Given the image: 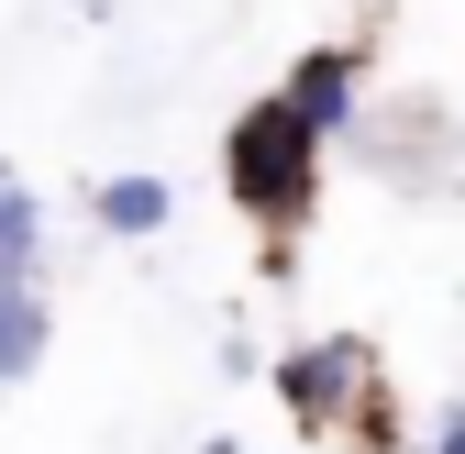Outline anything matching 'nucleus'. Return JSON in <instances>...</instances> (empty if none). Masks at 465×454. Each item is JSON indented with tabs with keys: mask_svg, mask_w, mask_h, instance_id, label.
<instances>
[{
	"mask_svg": "<svg viewBox=\"0 0 465 454\" xmlns=\"http://www.w3.org/2000/svg\"><path fill=\"white\" fill-rule=\"evenodd\" d=\"M421 454H465V410H454V421H432V443H421Z\"/></svg>",
	"mask_w": 465,
	"mask_h": 454,
	"instance_id": "7",
	"label": "nucleus"
},
{
	"mask_svg": "<svg viewBox=\"0 0 465 454\" xmlns=\"http://www.w3.org/2000/svg\"><path fill=\"white\" fill-rule=\"evenodd\" d=\"M355 400H366V344H300V355H277V410L300 432H332Z\"/></svg>",
	"mask_w": 465,
	"mask_h": 454,
	"instance_id": "2",
	"label": "nucleus"
},
{
	"mask_svg": "<svg viewBox=\"0 0 465 454\" xmlns=\"http://www.w3.org/2000/svg\"><path fill=\"white\" fill-rule=\"evenodd\" d=\"M100 233H166V178H100Z\"/></svg>",
	"mask_w": 465,
	"mask_h": 454,
	"instance_id": "5",
	"label": "nucleus"
},
{
	"mask_svg": "<svg viewBox=\"0 0 465 454\" xmlns=\"http://www.w3.org/2000/svg\"><path fill=\"white\" fill-rule=\"evenodd\" d=\"M222 178H232V200H244L255 222H300L322 200V144L300 133L288 100H255L244 123H232V144H222Z\"/></svg>",
	"mask_w": 465,
	"mask_h": 454,
	"instance_id": "1",
	"label": "nucleus"
},
{
	"mask_svg": "<svg viewBox=\"0 0 465 454\" xmlns=\"http://www.w3.org/2000/svg\"><path fill=\"white\" fill-rule=\"evenodd\" d=\"M45 344H55V311H45V289L0 266V388H23V377L45 366Z\"/></svg>",
	"mask_w": 465,
	"mask_h": 454,
	"instance_id": "4",
	"label": "nucleus"
},
{
	"mask_svg": "<svg viewBox=\"0 0 465 454\" xmlns=\"http://www.w3.org/2000/svg\"><path fill=\"white\" fill-rule=\"evenodd\" d=\"M277 100L300 111V133H311V144H332L343 123H355V55H343V44L300 55V67H288V89H277Z\"/></svg>",
	"mask_w": 465,
	"mask_h": 454,
	"instance_id": "3",
	"label": "nucleus"
},
{
	"mask_svg": "<svg viewBox=\"0 0 465 454\" xmlns=\"http://www.w3.org/2000/svg\"><path fill=\"white\" fill-rule=\"evenodd\" d=\"M34 244H45V211H34L12 178H0V266H12V277H34Z\"/></svg>",
	"mask_w": 465,
	"mask_h": 454,
	"instance_id": "6",
	"label": "nucleus"
},
{
	"mask_svg": "<svg viewBox=\"0 0 465 454\" xmlns=\"http://www.w3.org/2000/svg\"><path fill=\"white\" fill-rule=\"evenodd\" d=\"M0 178H12V166H0Z\"/></svg>",
	"mask_w": 465,
	"mask_h": 454,
	"instance_id": "9",
	"label": "nucleus"
},
{
	"mask_svg": "<svg viewBox=\"0 0 465 454\" xmlns=\"http://www.w3.org/2000/svg\"><path fill=\"white\" fill-rule=\"evenodd\" d=\"M200 454H232V443H222V432H211V443H200Z\"/></svg>",
	"mask_w": 465,
	"mask_h": 454,
	"instance_id": "8",
	"label": "nucleus"
}]
</instances>
